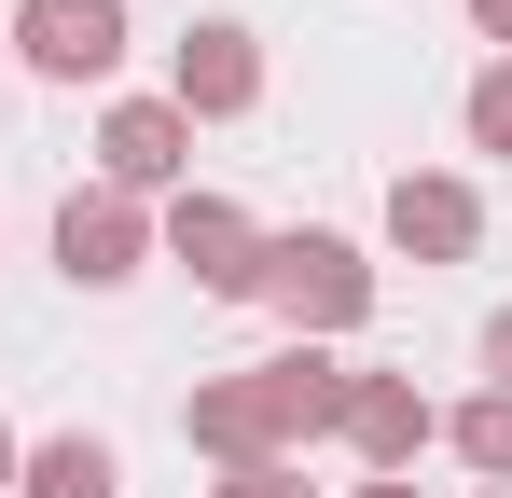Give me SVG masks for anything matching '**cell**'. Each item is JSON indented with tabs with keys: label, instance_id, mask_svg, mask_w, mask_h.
<instances>
[{
	"label": "cell",
	"instance_id": "cell-1",
	"mask_svg": "<svg viewBox=\"0 0 512 498\" xmlns=\"http://www.w3.org/2000/svg\"><path fill=\"white\" fill-rule=\"evenodd\" d=\"M263 291H277V319H291V332L374 319V263H360L346 236H263Z\"/></svg>",
	"mask_w": 512,
	"mask_h": 498
},
{
	"label": "cell",
	"instance_id": "cell-2",
	"mask_svg": "<svg viewBox=\"0 0 512 498\" xmlns=\"http://www.w3.org/2000/svg\"><path fill=\"white\" fill-rule=\"evenodd\" d=\"M0 42H14L42 83H111L125 70V0H28Z\"/></svg>",
	"mask_w": 512,
	"mask_h": 498
},
{
	"label": "cell",
	"instance_id": "cell-3",
	"mask_svg": "<svg viewBox=\"0 0 512 498\" xmlns=\"http://www.w3.org/2000/svg\"><path fill=\"white\" fill-rule=\"evenodd\" d=\"M167 249H180V277L194 291H263V236H250V208H222V194H180V222H167Z\"/></svg>",
	"mask_w": 512,
	"mask_h": 498
},
{
	"label": "cell",
	"instance_id": "cell-4",
	"mask_svg": "<svg viewBox=\"0 0 512 498\" xmlns=\"http://www.w3.org/2000/svg\"><path fill=\"white\" fill-rule=\"evenodd\" d=\"M180 153H194L180 97H125V111L97 125V166H111V194H153V180H180Z\"/></svg>",
	"mask_w": 512,
	"mask_h": 498
},
{
	"label": "cell",
	"instance_id": "cell-5",
	"mask_svg": "<svg viewBox=\"0 0 512 498\" xmlns=\"http://www.w3.org/2000/svg\"><path fill=\"white\" fill-rule=\"evenodd\" d=\"M56 263H70V291H125L139 277V208L125 194H70L56 208Z\"/></svg>",
	"mask_w": 512,
	"mask_h": 498
},
{
	"label": "cell",
	"instance_id": "cell-6",
	"mask_svg": "<svg viewBox=\"0 0 512 498\" xmlns=\"http://www.w3.org/2000/svg\"><path fill=\"white\" fill-rule=\"evenodd\" d=\"M333 429L360 443V457H374V471H402V457H416L443 415H429L416 388H402V374H346V415H333Z\"/></svg>",
	"mask_w": 512,
	"mask_h": 498
},
{
	"label": "cell",
	"instance_id": "cell-7",
	"mask_svg": "<svg viewBox=\"0 0 512 498\" xmlns=\"http://www.w3.org/2000/svg\"><path fill=\"white\" fill-rule=\"evenodd\" d=\"M388 236L416 249V263H457V249L485 236V208H471V180H416V166H402V180H388Z\"/></svg>",
	"mask_w": 512,
	"mask_h": 498
},
{
	"label": "cell",
	"instance_id": "cell-8",
	"mask_svg": "<svg viewBox=\"0 0 512 498\" xmlns=\"http://www.w3.org/2000/svg\"><path fill=\"white\" fill-rule=\"evenodd\" d=\"M250 388H263V429H277V443H305V429H333V415H346V360L291 346V360H263Z\"/></svg>",
	"mask_w": 512,
	"mask_h": 498
},
{
	"label": "cell",
	"instance_id": "cell-9",
	"mask_svg": "<svg viewBox=\"0 0 512 498\" xmlns=\"http://www.w3.org/2000/svg\"><path fill=\"white\" fill-rule=\"evenodd\" d=\"M250 97H263L250 28H194V42H180V125H194V111H250Z\"/></svg>",
	"mask_w": 512,
	"mask_h": 498
},
{
	"label": "cell",
	"instance_id": "cell-10",
	"mask_svg": "<svg viewBox=\"0 0 512 498\" xmlns=\"http://www.w3.org/2000/svg\"><path fill=\"white\" fill-rule=\"evenodd\" d=\"M14 498H125V457H111L97 429H56V443L14 457Z\"/></svg>",
	"mask_w": 512,
	"mask_h": 498
},
{
	"label": "cell",
	"instance_id": "cell-11",
	"mask_svg": "<svg viewBox=\"0 0 512 498\" xmlns=\"http://www.w3.org/2000/svg\"><path fill=\"white\" fill-rule=\"evenodd\" d=\"M443 443H457L471 471H499V485H512V388H485V402H457V415H443Z\"/></svg>",
	"mask_w": 512,
	"mask_h": 498
},
{
	"label": "cell",
	"instance_id": "cell-12",
	"mask_svg": "<svg viewBox=\"0 0 512 498\" xmlns=\"http://www.w3.org/2000/svg\"><path fill=\"white\" fill-rule=\"evenodd\" d=\"M471 153H512V56L471 83Z\"/></svg>",
	"mask_w": 512,
	"mask_h": 498
},
{
	"label": "cell",
	"instance_id": "cell-13",
	"mask_svg": "<svg viewBox=\"0 0 512 498\" xmlns=\"http://www.w3.org/2000/svg\"><path fill=\"white\" fill-rule=\"evenodd\" d=\"M222 498H305V485H291V457H250V471H222Z\"/></svg>",
	"mask_w": 512,
	"mask_h": 498
},
{
	"label": "cell",
	"instance_id": "cell-14",
	"mask_svg": "<svg viewBox=\"0 0 512 498\" xmlns=\"http://www.w3.org/2000/svg\"><path fill=\"white\" fill-rule=\"evenodd\" d=\"M485 374H499V388H512V305H499V319H485Z\"/></svg>",
	"mask_w": 512,
	"mask_h": 498
},
{
	"label": "cell",
	"instance_id": "cell-15",
	"mask_svg": "<svg viewBox=\"0 0 512 498\" xmlns=\"http://www.w3.org/2000/svg\"><path fill=\"white\" fill-rule=\"evenodd\" d=\"M471 28H485V42H499V56H512V0H471Z\"/></svg>",
	"mask_w": 512,
	"mask_h": 498
},
{
	"label": "cell",
	"instance_id": "cell-16",
	"mask_svg": "<svg viewBox=\"0 0 512 498\" xmlns=\"http://www.w3.org/2000/svg\"><path fill=\"white\" fill-rule=\"evenodd\" d=\"M0 498H14V429H0Z\"/></svg>",
	"mask_w": 512,
	"mask_h": 498
},
{
	"label": "cell",
	"instance_id": "cell-17",
	"mask_svg": "<svg viewBox=\"0 0 512 498\" xmlns=\"http://www.w3.org/2000/svg\"><path fill=\"white\" fill-rule=\"evenodd\" d=\"M360 498H416V485H402V471H388V485H360Z\"/></svg>",
	"mask_w": 512,
	"mask_h": 498
},
{
	"label": "cell",
	"instance_id": "cell-18",
	"mask_svg": "<svg viewBox=\"0 0 512 498\" xmlns=\"http://www.w3.org/2000/svg\"><path fill=\"white\" fill-rule=\"evenodd\" d=\"M0 56H14V42H0Z\"/></svg>",
	"mask_w": 512,
	"mask_h": 498
},
{
	"label": "cell",
	"instance_id": "cell-19",
	"mask_svg": "<svg viewBox=\"0 0 512 498\" xmlns=\"http://www.w3.org/2000/svg\"><path fill=\"white\" fill-rule=\"evenodd\" d=\"M499 498H512V485H499Z\"/></svg>",
	"mask_w": 512,
	"mask_h": 498
}]
</instances>
